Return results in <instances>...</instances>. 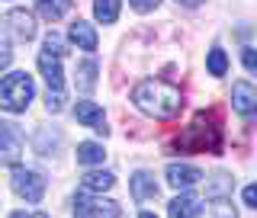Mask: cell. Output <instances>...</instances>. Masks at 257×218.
Returning <instances> with one entry per match:
<instances>
[{"label": "cell", "mask_w": 257, "mask_h": 218, "mask_svg": "<svg viewBox=\"0 0 257 218\" xmlns=\"http://www.w3.org/2000/svg\"><path fill=\"white\" fill-rule=\"evenodd\" d=\"M20 157H23V132L13 122H4V119H0V160L16 167Z\"/></svg>", "instance_id": "obj_6"}, {"label": "cell", "mask_w": 257, "mask_h": 218, "mask_svg": "<svg viewBox=\"0 0 257 218\" xmlns=\"http://www.w3.org/2000/svg\"><path fill=\"white\" fill-rule=\"evenodd\" d=\"M139 218H158V215H151V212H142V215H139Z\"/></svg>", "instance_id": "obj_32"}, {"label": "cell", "mask_w": 257, "mask_h": 218, "mask_svg": "<svg viewBox=\"0 0 257 218\" xmlns=\"http://www.w3.org/2000/svg\"><path fill=\"white\" fill-rule=\"evenodd\" d=\"M4 29L16 42H32V39H36V20H32V13H26V10H10L4 16Z\"/></svg>", "instance_id": "obj_7"}, {"label": "cell", "mask_w": 257, "mask_h": 218, "mask_svg": "<svg viewBox=\"0 0 257 218\" xmlns=\"http://www.w3.org/2000/svg\"><path fill=\"white\" fill-rule=\"evenodd\" d=\"M36 4H39V13L45 20H61L71 10V0H36Z\"/></svg>", "instance_id": "obj_21"}, {"label": "cell", "mask_w": 257, "mask_h": 218, "mask_svg": "<svg viewBox=\"0 0 257 218\" xmlns=\"http://www.w3.org/2000/svg\"><path fill=\"white\" fill-rule=\"evenodd\" d=\"M128 4H132V10H135V13H151V10H155V7L161 4V0H128Z\"/></svg>", "instance_id": "obj_28"}, {"label": "cell", "mask_w": 257, "mask_h": 218, "mask_svg": "<svg viewBox=\"0 0 257 218\" xmlns=\"http://www.w3.org/2000/svg\"><path fill=\"white\" fill-rule=\"evenodd\" d=\"M203 180V170L199 167H190V164H171L167 167V183L174 189H190Z\"/></svg>", "instance_id": "obj_10"}, {"label": "cell", "mask_w": 257, "mask_h": 218, "mask_svg": "<svg viewBox=\"0 0 257 218\" xmlns=\"http://www.w3.org/2000/svg\"><path fill=\"white\" fill-rule=\"evenodd\" d=\"M45 52H48V55H55V58H61V55H64V42H61L58 36H55V32H48V39H45Z\"/></svg>", "instance_id": "obj_25"}, {"label": "cell", "mask_w": 257, "mask_h": 218, "mask_svg": "<svg viewBox=\"0 0 257 218\" xmlns=\"http://www.w3.org/2000/svg\"><path fill=\"white\" fill-rule=\"evenodd\" d=\"M132 103L155 119H174L183 106V96L167 80H142L132 90Z\"/></svg>", "instance_id": "obj_1"}, {"label": "cell", "mask_w": 257, "mask_h": 218, "mask_svg": "<svg viewBox=\"0 0 257 218\" xmlns=\"http://www.w3.org/2000/svg\"><path fill=\"white\" fill-rule=\"evenodd\" d=\"M10 61H13L10 42H7V39H0V71H4V68H10Z\"/></svg>", "instance_id": "obj_26"}, {"label": "cell", "mask_w": 257, "mask_h": 218, "mask_svg": "<svg viewBox=\"0 0 257 218\" xmlns=\"http://www.w3.org/2000/svg\"><path fill=\"white\" fill-rule=\"evenodd\" d=\"M119 7H122V0H96V4H93V16L103 23V26H109V23L119 20Z\"/></svg>", "instance_id": "obj_18"}, {"label": "cell", "mask_w": 257, "mask_h": 218, "mask_svg": "<svg viewBox=\"0 0 257 218\" xmlns=\"http://www.w3.org/2000/svg\"><path fill=\"white\" fill-rule=\"evenodd\" d=\"M32 96H36V84L26 71H16V74L0 80V109L7 112H26Z\"/></svg>", "instance_id": "obj_3"}, {"label": "cell", "mask_w": 257, "mask_h": 218, "mask_svg": "<svg viewBox=\"0 0 257 218\" xmlns=\"http://www.w3.org/2000/svg\"><path fill=\"white\" fill-rule=\"evenodd\" d=\"M206 68H209V74H212V77H225V71H228V58H225L222 48H212V52H209Z\"/></svg>", "instance_id": "obj_22"}, {"label": "cell", "mask_w": 257, "mask_h": 218, "mask_svg": "<svg viewBox=\"0 0 257 218\" xmlns=\"http://www.w3.org/2000/svg\"><path fill=\"white\" fill-rule=\"evenodd\" d=\"M119 215H122L119 202L103 199V196H90L87 189L74 199V218H119Z\"/></svg>", "instance_id": "obj_4"}, {"label": "cell", "mask_w": 257, "mask_h": 218, "mask_svg": "<svg viewBox=\"0 0 257 218\" xmlns=\"http://www.w3.org/2000/svg\"><path fill=\"white\" fill-rule=\"evenodd\" d=\"M32 218H48V215H45V212H39V215H32Z\"/></svg>", "instance_id": "obj_33"}, {"label": "cell", "mask_w": 257, "mask_h": 218, "mask_svg": "<svg viewBox=\"0 0 257 218\" xmlns=\"http://www.w3.org/2000/svg\"><path fill=\"white\" fill-rule=\"evenodd\" d=\"M128 183H132V199L135 202H148V199L158 196V183H155V173L151 170H135Z\"/></svg>", "instance_id": "obj_11"}, {"label": "cell", "mask_w": 257, "mask_h": 218, "mask_svg": "<svg viewBox=\"0 0 257 218\" xmlns=\"http://www.w3.org/2000/svg\"><path fill=\"white\" fill-rule=\"evenodd\" d=\"M45 103H48V112H61L64 109V90H48Z\"/></svg>", "instance_id": "obj_24"}, {"label": "cell", "mask_w": 257, "mask_h": 218, "mask_svg": "<svg viewBox=\"0 0 257 218\" xmlns=\"http://www.w3.org/2000/svg\"><path fill=\"white\" fill-rule=\"evenodd\" d=\"M241 196H244V202L251 205V208H257V183H251V186H244V192H241Z\"/></svg>", "instance_id": "obj_29"}, {"label": "cell", "mask_w": 257, "mask_h": 218, "mask_svg": "<svg viewBox=\"0 0 257 218\" xmlns=\"http://www.w3.org/2000/svg\"><path fill=\"white\" fill-rule=\"evenodd\" d=\"M231 106H235L238 116L257 119V87L247 84V80H238V84L231 87Z\"/></svg>", "instance_id": "obj_8"}, {"label": "cell", "mask_w": 257, "mask_h": 218, "mask_svg": "<svg viewBox=\"0 0 257 218\" xmlns=\"http://www.w3.org/2000/svg\"><path fill=\"white\" fill-rule=\"evenodd\" d=\"M106 160V151H103V144L96 141H80L77 144V164L80 167H96Z\"/></svg>", "instance_id": "obj_14"}, {"label": "cell", "mask_w": 257, "mask_h": 218, "mask_svg": "<svg viewBox=\"0 0 257 218\" xmlns=\"http://www.w3.org/2000/svg\"><path fill=\"white\" fill-rule=\"evenodd\" d=\"M13 192L26 202H39L45 196V176L29 170V167H13Z\"/></svg>", "instance_id": "obj_5"}, {"label": "cell", "mask_w": 257, "mask_h": 218, "mask_svg": "<svg viewBox=\"0 0 257 218\" xmlns=\"http://www.w3.org/2000/svg\"><path fill=\"white\" fill-rule=\"evenodd\" d=\"M77 87H80L84 93H90L93 87H96V61L87 58V61L77 64Z\"/></svg>", "instance_id": "obj_19"}, {"label": "cell", "mask_w": 257, "mask_h": 218, "mask_svg": "<svg viewBox=\"0 0 257 218\" xmlns=\"http://www.w3.org/2000/svg\"><path fill=\"white\" fill-rule=\"evenodd\" d=\"M225 192H231V176H228V173H215L212 183H209V196L222 199Z\"/></svg>", "instance_id": "obj_23"}, {"label": "cell", "mask_w": 257, "mask_h": 218, "mask_svg": "<svg viewBox=\"0 0 257 218\" xmlns=\"http://www.w3.org/2000/svg\"><path fill=\"white\" fill-rule=\"evenodd\" d=\"M112 186H116V176L106 173V170H90V173L84 176V189L87 192H106Z\"/></svg>", "instance_id": "obj_16"}, {"label": "cell", "mask_w": 257, "mask_h": 218, "mask_svg": "<svg viewBox=\"0 0 257 218\" xmlns=\"http://www.w3.org/2000/svg\"><path fill=\"white\" fill-rule=\"evenodd\" d=\"M74 119H77V122H84V125H90L93 132H100V135H109V128H106V116H103V109L96 106V103L80 100L77 106H74Z\"/></svg>", "instance_id": "obj_9"}, {"label": "cell", "mask_w": 257, "mask_h": 218, "mask_svg": "<svg viewBox=\"0 0 257 218\" xmlns=\"http://www.w3.org/2000/svg\"><path fill=\"white\" fill-rule=\"evenodd\" d=\"M58 144H61V135L58 132L48 135V128H39V132H36V151L42 157H52V151L58 148Z\"/></svg>", "instance_id": "obj_20"}, {"label": "cell", "mask_w": 257, "mask_h": 218, "mask_svg": "<svg viewBox=\"0 0 257 218\" xmlns=\"http://www.w3.org/2000/svg\"><path fill=\"white\" fill-rule=\"evenodd\" d=\"M241 61H244V68L251 71V74H257V52L254 48H244V52H241Z\"/></svg>", "instance_id": "obj_27"}, {"label": "cell", "mask_w": 257, "mask_h": 218, "mask_svg": "<svg viewBox=\"0 0 257 218\" xmlns=\"http://www.w3.org/2000/svg\"><path fill=\"white\" fill-rule=\"evenodd\" d=\"M39 71H42V77H45L48 90H64V74H61V61L55 58V55H48V52H42V55H39Z\"/></svg>", "instance_id": "obj_12"}, {"label": "cell", "mask_w": 257, "mask_h": 218, "mask_svg": "<svg viewBox=\"0 0 257 218\" xmlns=\"http://www.w3.org/2000/svg\"><path fill=\"white\" fill-rule=\"evenodd\" d=\"M10 218H29V215H26V212H13Z\"/></svg>", "instance_id": "obj_31"}, {"label": "cell", "mask_w": 257, "mask_h": 218, "mask_svg": "<svg viewBox=\"0 0 257 218\" xmlns=\"http://www.w3.org/2000/svg\"><path fill=\"white\" fill-rule=\"evenodd\" d=\"M68 39L74 42L80 52H96V32L90 23H84V20H77V23H71V32H68Z\"/></svg>", "instance_id": "obj_13"}, {"label": "cell", "mask_w": 257, "mask_h": 218, "mask_svg": "<svg viewBox=\"0 0 257 218\" xmlns=\"http://www.w3.org/2000/svg\"><path fill=\"white\" fill-rule=\"evenodd\" d=\"M177 4H180V7H199L203 0H177Z\"/></svg>", "instance_id": "obj_30"}, {"label": "cell", "mask_w": 257, "mask_h": 218, "mask_svg": "<svg viewBox=\"0 0 257 218\" xmlns=\"http://www.w3.org/2000/svg\"><path fill=\"white\" fill-rule=\"evenodd\" d=\"M174 148L180 151H222V132L212 119H206V112H199L193 122L174 138Z\"/></svg>", "instance_id": "obj_2"}, {"label": "cell", "mask_w": 257, "mask_h": 218, "mask_svg": "<svg viewBox=\"0 0 257 218\" xmlns=\"http://www.w3.org/2000/svg\"><path fill=\"white\" fill-rule=\"evenodd\" d=\"M196 218H238V212L228 199H209L206 205H199Z\"/></svg>", "instance_id": "obj_15"}, {"label": "cell", "mask_w": 257, "mask_h": 218, "mask_svg": "<svg viewBox=\"0 0 257 218\" xmlns=\"http://www.w3.org/2000/svg\"><path fill=\"white\" fill-rule=\"evenodd\" d=\"M196 196H190V192H183V196H177L171 205H167V218H193L196 212Z\"/></svg>", "instance_id": "obj_17"}]
</instances>
